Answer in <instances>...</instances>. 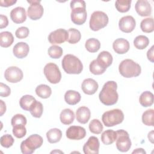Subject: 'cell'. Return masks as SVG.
Segmentation results:
<instances>
[{
  "label": "cell",
  "instance_id": "cell-1",
  "mask_svg": "<svg viewBox=\"0 0 154 154\" xmlns=\"http://www.w3.org/2000/svg\"><path fill=\"white\" fill-rule=\"evenodd\" d=\"M117 88V85L115 81H107L103 85L99 94L100 102L106 106H111L116 104L119 99Z\"/></svg>",
  "mask_w": 154,
  "mask_h": 154
},
{
  "label": "cell",
  "instance_id": "cell-2",
  "mask_svg": "<svg viewBox=\"0 0 154 154\" xmlns=\"http://www.w3.org/2000/svg\"><path fill=\"white\" fill-rule=\"evenodd\" d=\"M72 9L70 16L72 21L76 25L84 24L87 19V11L85 2L83 0H73L70 2Z\"/></svg>",
  "mask_w": 154,
  "mask_h": 154
},
{
  "label": "cell",
  "instance_id": "cell-3",
  "mask_svg": "<svg viewBox=\"0 0 154 154\" xmlns=\"http://www.w3.org/2000/svg\"><path fill=\"white\" fill-rule=\"evenodd\" d=\"M62 67L68 74H79L83 69V65L81 60L72 54H67L63 57Z\"/></svg>",
  "mask_w": 154,
  "mask_h": 154
},
{
  "label": "cell",
  "instance_id": "cell-4",
  "mask_svg": "<svg viewBox=\"0 0 154 154\" xmlns=\"http://www.w3.org/2000/svg\"><path fill=\"white\" fill-rule=\"evenodd\" d=\"M119 70L122 76L125 78L137 77L141 73L140 66L131 59H125L119 64Z\"/></svg>",
  "mask_w": 154,
  "mask_h": 154
},
{
  "label": "cell",
  "instance_id": "cell-5",
  "mask_svg": "<svg viewBox=\"0 0 154 154\" xmlns=\"http://www.w3.org/2000/svg\"><path fill=\"white\" fill-rule=\"evenodd\" d=\"M43 138L38 134H32L20 144V150L23 154H31L43 144Z\"/></svg>",
  "mask_w": 154,
  "mask_h": 154
},
{
  "label": "cell",
  "instance_id": "cell-6",
  "mask_svg": "<svg viewBox=\"0 0 154 154\" xmlns=\"http://www.w3.org/2000/svg\"><path fill=\"white\" fill-rule=\"evenodd\" d=\"M124 119V114L120 109H114L105 112L102 116V120L107 127H111L121 123Z\"/></svg>",
  "mask_w": 154,
  "mask_h": 154
},
{
  "label": "cell",
  "instance_id": "cell-7",
  "mask_svg": "<svg viewBox=\"0 0 154 154\" xmlns=\"http://www.w3.org/2000/svg\"><path fill=\"white\" fill-rule=\"evenodd\" d=\"M108 20V17L105 13L101 11H94L90 17V28L94 31H99L107 25Z\"/></svg>",
  "mask_w": 154,
  "mask_h": 154
},
{
  "label": "cell",
  "instance_id": "cell-8",
  "mask_svg": "<svg viewBox=\"0 0 154 154\" xmlns=\"http://www.w3.org/2000/svg\"><path fill=\"white\" fill-rule=\"evenodd\" d=\"M47 80L51 84H57L61 79V72L57 64L53 63L46 64L43 69Z\"/></svg>",
  "mask_w": 154,
  "mask_h": 154
},
{
  "label": "cell",
  "instance_id": "cell-9",
  "mask_svg": "<svg viewBox=\"0 0 154 154\" xmlns=\"http://www.w3.org/2000/svg\"><path fill=\"white\" fill-rule=\"evenodd\" d=\"M116 147L122 152H128L131 147V141L129 134L125 130L120 129L116 131Z\"/></svg>",
  "mask_w": 154,
  "mask_h": 154
},
{
  "label": "cell",
  "instance_id": "cell-10",
  "mask_svg": "<svg viewBox=\"0 0 154 154\" xmlns=\"http://www.w3.org/2000/svg\"><path fill=\"white\" fill-rule=\"evenodd\" d=\"M30 4V6L28 8L27 14L28 17L33 20H36L40 19L43 14L44 9L40 4V1H27Z\"/></svg>",
  "mask_w": 154,
  "mask_h": 154
},
{
  "label": "cell",
  "instance_id": "cell-11",
  "mask_svg": "<svg viewBox=\"0 0 154 154\" xmlns=\"http://www.w3.org/2000/svg\"><path fill=\"white\" fill-rule=\"evenodd\" d=\"M23 74L20 69L16 66L8 67L4 72L5 79L11 83H16L23 79Z\"/></svg>",
  "mask_w": 154,
  "mask_h": 154
},
{
  "label": "cell",
  "instance_id": "cell-12",
  "mask_svg": "<svg viewBox=\"0 0 154 154\" xmlns=\"http://www.w3.org/2000/svg\"><path fill=\"white\" fill-rule=\"evenodd\" d=\"M69 34L67 31L64 29L60 28L51 32L48 36V40L50 43L61 44L67 40Z\"/></svg>",
  "mask_w": 154,
  "mask_h": 154
},
{
  "label": "cell",
  "instance_id": "cell-13",
  "mask_svg": "<svg viewBox=\"0 0 154 154\" xmlns=\"http://www.w3.org/2000/svg\"><path fill=\"white\" fill-rule=\"evenodd\" d=\"M135 20L131 16H123L119 22V26L120 29L126 33L132 32L135 29Z\"/></svg>",
  "mask_w": 154,
  "mask_h": 154
},
{
  "label": "cell",
  "instance_id": "cell-14",
  "mask_svg": "<svg viewBox=\"0 0 154 154\" xmlns=\"http://www.w3.org/2000/svg\"><path fill=\"white\" fill-rule=\"evenodd\" d=\"M66 137L70 140H79L86 135L85 129L79 126H71L66 131Z\"/></svg>",
  "mask_w": 154,
  "mask_h": 154
},
{
  "label": "cell",
  "instance_id": "cell-15",
  "mask_svg": "<svg viewBox=\"0 0 154 154\" xmlns=\"http://www.w3.org/2000/svg\"><path fill=\"white\" fill-rule=\"evenodd\" d=\"M99 141L97 137H90L83 146V151L85 154H97L99 150Z\"/></svg>",
  "mask_w": 154,
  "mask_h": 154
},
{
  "label": "cell",
  "instance_id": "cell-16",
  "mask_svg": "<svg viewBox=\"0 0 154 154\" xmlns=\"http://www.w3.org/2000/svg\"><path fill=\"white\" fill-rule=\"evenodd\" d=\"M135 8L138 15L143 17L149 16L152 13L151 5L146 0L137 1L135 5Z\"/></svg>",
  "mask_w": 154,
  "mask_h": 154
},
{
  "label": "cell",
  "instance_id": "cell-17",
  "mask_svg": "<svg viewBox=\"0 0 154 154\" xmlns=\"http://www.w3.org/2000/svg\"><path fill=\"white\" fill-rule=\"evenodd\" d=\"M10 18L15 23H22L26 19L25 9L22 7H17L13 8L10 12Z\"/></svg>",
  "mask_w": 154,
  "mask_h": 154
},
{
  "label": "cell",
  "instance_id": "cell-18",
  "mask_svg": "<svg viewBox=\"0 0 154 154\" xmlns=\"http://www.w3.org/2000/svg\"><path fill=\"white\" fill-rule=\"evenodd\" d=\"M98 87L99 85L97 82L91 78H87L84 79L81 85L82 91L85 94L88 95L94 94L97 90Z\"/></svg>",
  "mask_w": 154,
  "mask_h": 154
},
{
  "label": "cell",
  "instance_id": "cell-19",
  "mask_svg": "<svg viewBox=\"0 0 154 154\" xmlns=\"http://www.w3.org/2000/svg\"><path fill=\"white\" fill-rule=\"evenodd\" d=\"M112 48L116 53L118 54H124L129 51L130 45L127 40L123 38H119L113 42Z\"/></svg>",
  "mask_w": 154,
  "mask_h": 154
},
{
  "label": "cell",
  "instance_id": "cell-20",
  "mask_svg": "<svg viewBox=\"0 0 154 154\" xmlns=\"http://www.w3.org/2000/svg\"><path fill=\"white\" fill-rule=\"evenodd\" d=\"M29 48L27 43L25 42H19L13 47V52L14 55L17 58H23L28 55Z\"/></svg>",
  "mask_w": 154,
  "mask_h": 154
},
{
  "label": "cell",
  "instance_id": "cell-21",
  "mask_svg": "<svg viewBox=\"0 0 154 154\" xmlns=\"http://www.w3.org/2000/svg\"><path fill=\"white\" fill-rule=\"evenodd\" d=\"M90 111L86 106H81L76 111V120L82 124H85L88 122L90 118Z\"/></svg>",
  "mask_w": 154,
  "mask_h": 154
},
{
  "label": "cell",
  "instance_id": "cell-22",
  "mask_svg": "<svg viewBox=\"0 0 154 154\" xmlns=\"http://www.w3.org/2000/svg\"><path fill=\"white\" fill-rule=\"evenodd\" d=\"M96 60L99 65L106 69L112 63V56L109 52L103 51L98 55Z\"/></svg>",
  "mask_w": 154,
  "mask_h": 154
},
{
  "label": "cell",
  "instance_id": "cell-23",
  "mask_svg": "<svg viewBox=\"0 0 154 154\" xmlns=\"http://www.w3.org/2000/svg\"><path fill=\"white\" fill-rule=\"evenodd\" d=\"M81 94L79 92L74 90H68L64 94L66 102L70 105L77 104L81 100Z\"/></svg>",
  "mask_w": 154,
  "mask_h": 154
},
{
  "label": "cell",
  "instance_id": "cell-24",
  "mask_svg": "<svg viewBox=\"0 0 154 154\" xmlns=\"http://www.w3.org/2000/svg\"><path fill=\"white\" fill-rule=\"evenodd\" d=\"M60 119L63 124L66 125H70L73 123L75 119V114L72 109L69 108H66L61 112L60 115Z\"/></svg>",
  "mask_w": 154,
  "mask_h": 154
},
{
  "label": "cell",
  "instance_id": "cell-25",
  "mask_svg": "<svg viewBox=\"0 0 154 154\" xmlns=\"http://www.w3.org/2000/svg\"><path fill=\"white\" fill-rule=\"evenodd\" d=\"M117 138L116 131L112 129L105 131L101 135V141L105 145L112 144Z\"/></svg>",
  "mask_w": 154,
  "mask_h": 154
},
{
  "label": "cell",
  "instance_id": "cell-26",
  "mask_svg": "<svg viewBox=\"0 0 154 154\" xmlns=\"http://www.w3.org/2000/svg\"><path fill=\"white\" fill-rule=\"evenodd\" d=\"M153 94L149 91H146L142 93L139 97L140 103L141 105V106L144 107H148L152 106L153 103Z\"/></svg>",
  "mask_w": 154,
  "mask_h": 154
},
{
  "label": "cell",
  "instance_id": "cell-27",
  "mask_svg": "<svg viewBox=\"0 0 154 154\" xmlns=\"http://www.w3.org/2000/svg\"><path fill=\"white\" fill-rule=\"evenodd\" d=\"M46 137L50 143H56L61 140L62 132L61 130L58 128H52L47 132Z\"/></svg>",
  "mask_w": 154,
  "mask_h": 154
},
{
  "label": "cell",
  "instance_id": "cell-28",
  "mask_svg": "<svg viewBox=\"0 0 154 154\" xmlns=\"http://www.w3.org/2000/svg\"><path fill=\"white\" fill-rule=\"evenodd\" d=\"M14 42V37L9 31H4L0 34V45L3 48L10 46Z\"/></svg>",
  "mask_w": 154,
  "mask_h": 154
},
{
  "label": "cell",
  "instance_id": "cell-29",
  "mask_svg": "<svg viewBox=\"0 0 154 154\" xmlns=\"http://www.w3.org/2000/svg\"><path fill=\"white\" fill-rule=\"evenodd\" d=\"M36 94L42 99H47L52 94V90L49 86L46 84H40L35 88Z\"/></svg>",
  "mask_w": 154,
  "mask_h": 154
},
{
  "label": "cell",
  "instance_id": "cell-30",
  "mask_svg": "<svg viewBox=\"0 0 154 154\" xmlns=\"http://www.w3.org/2000/svg\"><path fill=\"white\" fill-rule=\"evenodd\" d=\"M35 100V99L31 95H24L20 99L19 105L23 109L29 111L31 106Z\"/></svg>",
  "mask_w": 154,
  "mask_h": 154
},
{
  "label": "cell",
  "instance_id": "cell-31",
  "mask_svg": "<svg viewBox=\"0 0 154 154\" xmlns=\"http://www.w3.org/2000/svg\"><path fill=\"white\" fill-rule=\"evenodd\" d=\"M85 47L88 52L94 53L98 51L100 49V43L97 39L94 38H91L86 41Z\"/></svg>",
  "mask_w": 154,
  "mask_h": 154
},
{
  "label": "cell",
  "instance_id": "cell-32",
  "mask_svg": "<svg viewBox=\"0 0 154 154\" xmlns=\"http://www.w3.org/2000/svg\"><path fill=\"white\" fill-rule=\"evenodd\" d=\"M149 44V39L145 35H140L137 36L134 40V45L138 49H144Z\"/></svg>",
  "mask_w": 154,
  "mask_h": 154
},
{
  "label": "cell",
  "instance_id": "cell-33",
  "mask_svg": "<svg viewBox=\"0 0 154 154\" xmlns=\"http://www.w3.org/2000/svg\"><path fill=\"white\" fill-rule=\"evenodd\" d=\"M140 28L144 32L150 33L154 30L153 19L152 17L146 18L142 20L140 23Z\"/></svg>",
  "mask_w": 154,
  "mask_h": 154
},
{
  "label": "cell",
  "instance_id": "cell-34",
  "mask_svg": "<svg viewBox=\"0 0 154 154\" xmlns=\"http://www.w3.org/2000/svg\"><path fill=\"white\" fill-rule=\"evenodd\" d=\"M29 111L31 114L34 117L40 118L42 116L43 111V106L42 103L37 100H35L31 106Z\"/></svg>",
  "mask_w": 154,
  "mask_h": 154
},
{
  "label": "cell",
  "instance_id": "cell-35",
  "mask_svg": "<svg viewBox=\"0 0 154 154\" xmlns=\"http://www.w3.org/2000/svg\"><path fill=\"white\" fill-rule=\"evenodd\" d=\"M69 38L67 42L70 44H75L78 43L81 38V34L79 30L75 28H70L68 31Z\"/></svg>",
  "mask_w": 154,
  "mask_h": 154
},
{
  "label": "cell",
  "instance_id": "cell-36",
  "mask_svg": "<svg viewBox=\"0 0 154 154\" xmlns=\"http://www.w3.org/2000/svg\"><path fill=\"white\" fill-rule=\"evenodd\" d=\"M131 2V0H117L116 1L115 6L118 11L126 13L129 10Z\"/></svg>",
  "mask_w": 154,
  "mask_h": 154
},
{
  "label": "cell",
  "instance_id": "cell-37",
  "mask_svg": "<svg viewBox=\"0 0 154 154\" xmlns=\"http://www.w3.org/2000/svg\"><path fill=\"white\" fill-rule=\"evenodd\" d=\"M153 115L154 110L153 109H149L144 111L142 115V122L147 126H154L153 123Z\"/></svg>",
  "mask_w": 154,
  "mask_h": 154
},
{
  "label": "cell",
  "instance_id": "cell-38",
  "mask_svg": "<svg viewBox=\"0 0 154 154\" xmlns=\"http://www.w3.org/2000/svg\"><path fill=\"white\" fill-rule=\"evenodd\" d=\"M89 69L91 73L96 75H99L103 73L106 69H105L99 65L96 60H94L90 63Z\"/></svg>",
  "mask_w": 154,
  "mask_h": 154
},
{
  "label": "cell",
  "instance_id": "cell-39",
  "mask_svg": "<svg viewBox=\"0 0 154 154\" xmlns=\"http://www.w3.org/2000/svg\"><path fill=\"white\" fill-rule=\"evenodd\" d=\"M103 125L98 119L92 120L89 124V129L91 132L99 134L103 130Z\"/></svg>",
  "mask_w": 154,
  "mask_h": 154
},
{
  "label": "cell",
  "instance_id": "cell-40",
  "mask_svg": "<svg viewBox=\"0 0 154 154\" xmlns=\"http://www.w3.org/2000/svg\"><path fill=\"white\" fill-rule=\"evenodd\" d=\"M63 49L58 46L52 45L49 47L48 50V53L49 57L52 58H60L63 55Z\"/></svg>",
  "mask_w": 154,
  "mask_h": 154
},
{
  "label": "cell",
  "instance_id": "cell-41",
  "mask_svg": "<svg viewBox=\"0 0 154 154\" xmlns=\"http://www.w3.org/2000/svg\"><path fill=\"white\" fill-rule=\"evenodd\" d=\"M27 120L25 116L20 114H17L14 115L11 120V124L12 126H14L16 125H24L25 126L26 124Z\"/></svg>",
  "mask_w": 154,
  "mask_h": 154
},
{
  "label": "cell",
  "instance_id": "cell-42",
  "mask_svg": "<svg viewBox=\"0 0 154 154\" xmlns=\"http://www.w3.org/2000/svg\"><path fill=\"white\" fill-rule=\"evenodd\" d=\"M14 140L10 134H5L2 135L0 138L1 144L2 147L9 148L14 143Z\"/></svg>",
  "mask_w": 154,
  "mask_h": 154
},
{
  "label": "cell",
  "instance_id": "cell-43",
  "mask_svg": "<svg viewBox=\"0 0 154 154\" xmlns=\"http://www.w3.org/2000/svg\"><path fill=\"white\" fill-rule=\"evenodd\" d=\"M13 134L18 138H21L25 136L26 129L24 125H16L13 127Z\"/></svg>",
  "mask_w": 154,
  "mask_h": 154
},
{
  "label": "cell",
  "instance_id": "cell-44",
  "mask_svg": "<svg viewBox=\"0 0 154 154\" xmlns=\"http://www.w3.org/2000/svg\"><path fill=\"white\" fill-rule=\"evenodd\" d=\"M29 30L27 27L21 26L17 29V30L15 32V35L17 38L22 39L27 37L29 35Z\"/></svg>",
  "mask_w": 154,
  "mask_h": 154
},
{
  "label": "cell",
  "instance_id": "cell-45",
  "mask_svg": "<svg viewBox=\"0 0 154 154\" xmlns=\"http://www.w3.org/2000/svg\"><path fill=\"white\" fill-rule=\"evenodd\" d=\"M11 93L10 88L2 82L0 83V95L1 97H7Z\"/></svg>",
  "mask_w": 154,
  "mask_h": 154
},
{
  "label": "cell",
  "instance_id": "cell-46",
  "mask_svg": "<svg viewBox=\"0 0 154 154\" xmlns=\"http://www.w3.org/2000/svg\"><path fill=\"white\" fill-rule=\"evenodd\" d=\"M8 24V20L7 17L3 14H1L0 15V28L2 29L4 28L7 27Z\"/></svg>",
  "mask_w": 154,
  "mask_h": 154
},
{
  "label": "cell",
  "instance_id": "cell-47",
  "mask_svg": "<svg viewBox=\"0 0 154 154\" xmlns=\"http://www.w3.org/2000/svg\"><path fill=\"white\" fill-rule=\"evenodd\" d=\"M17 1L16 0H1L0 1V5L1 7H8L11 6L16 4Z\"/></svg>",
  "mask_w": 154,
  "mask_h": 154
},
{
  "label": "cell",
  "instance_id": "cell-48",
  "mask_svg": "<svg viewBox=\"0 0 154 154\" xmlns=\"http://www.w3.org/2000/svg\"><path fill=\"white\" fill-rule=\"evenodd\" d=\"M153 48L154 46H152L150 49L148 50L147 52V57L149 61H150L152 63L154 62V57H153Z\"/></svg>",
  "mask_w": 154,
  "mask_h": 154
},
{
  "label": "cell",
  "instance_id": "cell-49",
  "mask_svg": "<svg viewBox=\"0 0 154 154\" xmlns=\"http://www.w3.org/2000/svg\"><path fill=\"white\" fill-rule=\"evenodd\" d=\"M0 102H1V116H2L3 115V114L6 111V106H5V103L3 102V100H0Z\"/></svg>",
  "mask_w": 154,
  "mask_h": 154
},
{
  "label": "cell",
  "instance_id": "cell-50",
  "mask_svg": "<svg viewBox=\"0 0 154 154\" xmlns=\"http://www.w3.org/2000/svg\"><path fill=\"white\" fill-rule=\"evenodd\" d=\"M146 151L142 149V148H138V149H136L135 150H134L132 153H146Z\"/></svg>",
  "mask_w": 154,
  "mask_h": 154
},
{
  "label": "cell",
  "instance_id": "cell-51",
  "mask_svg": "<svg viewBox=\"0 0 154 154\" xmlns=\"http://www.w3.org/2000/svg\"><path fill=\"white\" fill-rule=\"evenodd\" d=\"M148 138L151 141L152 143H153V131H152L148 134Z\"/></svg>",
  "mask_w": 154,
  "mask_h": 154
}]
</instances>
